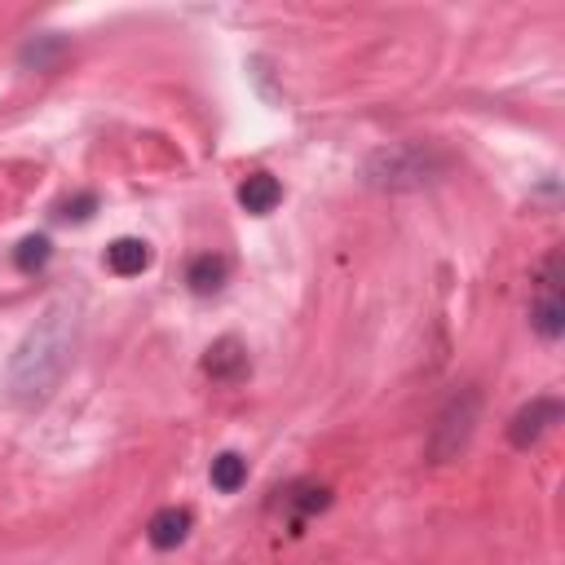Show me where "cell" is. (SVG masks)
<instances>
[{"label": "cell", "mask_w": 565, "mask_h": 565, "mask_svg": "<svg viewBox=\"0 0 565 565\" xmlns=\"http://www.w3.org/2000/svg\"><path fill=\"white\" fill-rule=\"evenodd\" d=\"M76 328H80L76 310L67 301H54L36 319V328L19 341L10 372H5V389L19 407H41L54 398V389L63 385L71 354H76Z\"/></svg>", "instance_id": "1"}, {"label": "cell", "mask_w": 565, "mask_h": 565, "mask_svg": "<svg viewBox=\"0 0 565 565\" xmlns=\"http://www.w3.org/2000/svg\"><path fill=\"white\" fill-rule=\"evenodd\" d=\"M477 416H481V394H477V389H459V394L437 411V424H433V433H429V459H433V464H451V459L473 442Z\"/></svg>", "instance_id": "2"}, {"label": "cell", "mask_w": 565, "mask_h": 565, "mask_svg": "<svg viewBox=\"0 0 565 565\" xmlns=\"http://www.w3.org/2000/svg\"><path fill=\"white\" fill-rule=\"evenodd\" d=\"M446 159L424 151V146H402V151H385L376 164H372V181L376 186H389V190H402V186H420L429 181L433 173H442Z\"/></svg>", "instance_id": "3"}, {"label": "cell", "mask_w": 565, "mask_h": 565, "mask_svg": "<svg viewBox=\"0 0 565 565\" xmlns=\"http://www.w3.org/2000/svg\"><path fill=\"white\" fill-rule=\"evenodd\" d=\"M561 411H565V407H561L556 398H534V402H525V407L508 420V442H512L517 451H530V446L561 420Z\"/></svg>", "instance_id": "4"}, {"label": "cell", "mask_w": 565, "mask_h": 565, "mask_svg": "<svg viewBox=\"0 0 565 565\" xmlns=\"http://www.w3.org/2000/svg\"><path fill=\"white\" fill-rule=\"evenodd\" d=\"M247 345L239 341V336H221V341H212L208 345V354H203V372L212 376V380H221V385H239L243 376H247Z\"/></svg>", "instance_id": "5"}, {"label": "cell", "mask_w": 565, "mask_h": 565, "mask_svg": "<svg viewBox=\"0 0 565 565\" xmlns=\"http://www.w3.org/2000/svg\"><path fill=\"white\" fill-rule=\"evenodd\" d=\"M190 512L186 508H159L155 517H151V525H146V539H151V547H159V552H173V547H181L186 543V534H190Z\"/></svg>", "instance_id": "6"}, {"label": "cell", "mask_w": 565, "mask_h": 565, "mask_svg": "<svg viewBox=\"0 0 565 565\" xmlns=\"http://www.w3.org/2000/svg\"><path fill=\"white\" fill-rule=\"evenodd\" d=\"M107 265H111V274H120V278H137L142 269H151V243L124 234V239H115V243L107 247Z\"/></svg>", "instance_id": "7"}, {"label": "cell", "mask_w": 565, "mask_h": 565, "mask_svg": "<svg viewBox=\"0 0 565 565\" xmlns=\"http://www.w3.org/2000/svg\"><path fill=\"white\" fill-rule=\"evenodd\" d=\"M239 203H243L252 217L274 212V208L282 203V186H278V177H269V173H252V177H243V186H239Z\"/></svg>", "instance_id": "8"}, {"label": "cell", "mask_w": 565, "mask_h": 565, "mask_svg": "<svg viewBox=\"0 0 565 565\" xmlns=\"http://www.w3.org/2000/svg\"><path fill=\"white\" fill-rule=\"evenodd\" d=\"M225 278H230V261H225V256H217V252L195 256V261H190V269H186L190 292H199V297L221 292V288H225Z\"/></svg>", "instance_id": "9"}, {"label": "cell", "mask_w": 565, "mask_h": 565, "mask_svg": "<svg viewBox=\"0 0 565 565\" xmlns=\"http://www.w3.org/2000/svg\"><path fill=\"white\" fill-rule=\"evenodd\" d=\"M288 508L297 512V517H292V534H301V521H306V517H314V512L332 508V490H328V486H310V481H301V486H292V490H288Z\"/></svg>", "instance_id": "10"}, {"label": "cell", "mask_w": 565, "mask_h": 565, "mask_svg": "<svg viewBox=\"0 0 565 565\" xmlns=\"http://www.w3.org/2000/svg\"><path fill=\"white\" fill-rule=\"evenodd\" d=\"M530 328H534L543 341H561V332H565V306H561V297H556V292H543V297L534 301V310H530Z\"/></svg>", "instance_id": "11"}, {"label": "cell", "mask_w": 565, "mask_h": 565, "mask_svg": "<svg viewBox=\"0 0 565 565\" xmlns=\"http://www.w3.org/2000/svg\"><path fill=\"white\" fill-rule=\"evenodd\" d=\"M208 477H212V486H217L221 495H234V490H243V481H247V459H243L239 451H221V455L212 459Z\"/></svg>", "instance_id": "12"}, {"label": "cell", "mask_w": 565, "mask_h": 565, "mask_svg": "<svg viewBox=\"0 0 565 565\" xmlns=\"http://www.w3.org/2000/svg\"><path fill=\"white\" fill-rule=\"evenodd\" d=\"M49 256H54V243H49L45 234H32V239L19 243L14 265H19V274H41V269L49 265Z\"/></svg>", "instance_id": "13"}, {"label": "cell", "mask_w": 565, "mask_h": 565, "mask_svg": "<svg viewBox=\"0 0 565 565\" xmlns=\"http://www.w3.org/2000/svg\"><path fill=\"white\" fill-rule=\"evenodd\" d=\"M93 208H98V199H93V195H80V199H71V203H63V217L89 221V217H93Z\"/></svg>", "instance_id": "14"}]
</instances>
